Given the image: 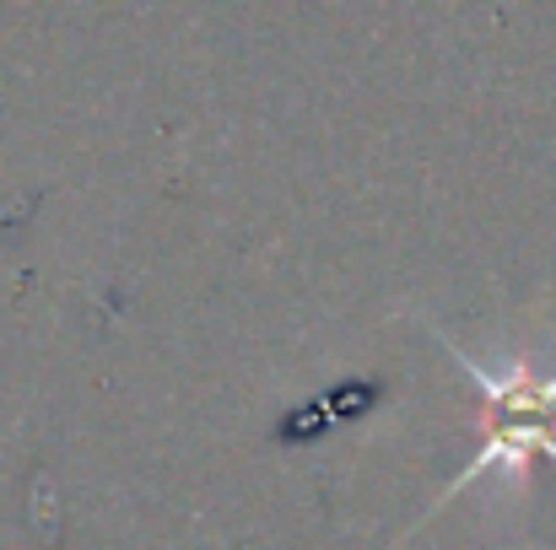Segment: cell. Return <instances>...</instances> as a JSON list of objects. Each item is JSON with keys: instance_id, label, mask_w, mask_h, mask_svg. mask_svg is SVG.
<instances>
[{"instance_id": "obj_1", "label": "cell", "mask_w": 556, "mask_h": 550, "mask_svg": "<svg viewBox=\"0 0 556 550\" xmlns=\"http://www.w3.org/2000/svg\"><path fill=\"white\" fill-rule=\"evenodd\" d=\"M443 346H448V357L465 367V378L486 399V443L454 475L443 502L459 497L476 481H525L530 459H556V372H535L530 362H508L503 372H492L476 357H465L454 341H443Z\"/></svg>"}]
</instances>
